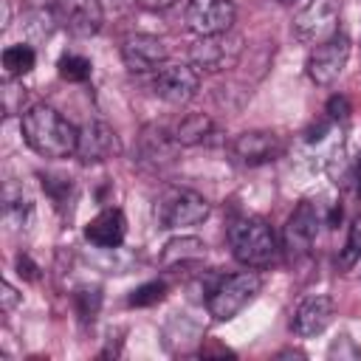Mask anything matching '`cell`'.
<instances>
[{"mask_svg":"<svg viewBox=\"0 0 361 361\" xmlns=\"http://www.w3.org/2000/svg\"><path fill=\"white\" fill-rule=\"evenodd\" d=\"M20 130L25 144L42 158H68L76 152L79 130L51 104H31L20 113Z\"/></svg>","mask_w":361,"mask_h":361,"instance_id":"1","label":"cell"},{"mask_svg":"<svg viewBox=\"0 0 361 361\" xmlns=\"http://www.w3.org/2000/svg\"><path fill=\"white\" fill-rule=\"evenodd\" d=\"M228 245L237 262L245 268H265L276 259V234L262 217H237L228 226Z\"/></svg>","mask_w":361,"mask_h":361,"instance_id":"2","label":"cell"},{"mask_svg":"<svg viewBox=\"0 0 361 361\" xmlns=\"http://www.w3.org/2000/svg\"><path fill=\"white\" fill-rule=\"evenodd\" d=\"M259 288H262L259 274H254V271L231 274V276L220 279V282L209 290V296H206V310H209L212 319L228 322V319H234L243 307H248V305L257 299Z\"/></svg>","mask_w":361,"mask_h":361,"instance_id":"3","label":"cell"},{"mask_svg":"<svg viewBox=\"0 0 361 361\" xmlns=\"http://www.w3.org/2000/svg\"><path fill=\"white\" fill-rule=\"evenodd\" d=\"M212 206L203 195L192 192V189H164L158 197H155V206H152V214H155V223L161 228H183V226H197L209 217Z\"/></svg>","mask_w":361,"mask_h":361,"instance_id":"4","label":"cell"},{"mask_svg":"<svg viewBox=\"0 0 361 361\" xmlns=\"http://www.w3.org/2000/svg\"><path fill=\"white\" fill-rule=\"evenodd\" d=\"M350 51H353V42H350V37L344 31H336L333 37L316 42L313 51L307 54V76H310V82H316L322 87L333 85L344 73V68L350 62Z\"/></svg>","mask_w":361,"mask_h":361,"instance_id":"5","label":"cell"},{"mask_svg":"<svg viewBox=\"0 0 361 361\" xmlns=\"http://www.w3.org/2000/svg\"><path fill=\"white\" fill-rule=\"evenodd\" d=\"M322 226H324V217H322L319 206H316L313 200H302V203L290 212V217H288V223H285L282 245H285L288 257H290V259H305V257H310L313 243H316Z\"/></svg>","mask_w":361,"mask_h":361,"instance_id":"6","label":"cell"},{"mask_svg":"<svg viewBox=\"0 0 361 361\" xmlns=\"http://www.w3.org/2000/svg\"><path fill=\"white\" fill-rule=\"evenodd\" d=\"M237 17L234 0H189L186 3V28L197 37L231 31Z\"/></svg>","mask_w":361,"mask_h":361,"instance_id":"7","label":"cell"},{"mask_svg":"<svg viewBox=\"0 0 361 361\" xmlns=\"http://www.w3.org/2000/svg\"><path fill=\"white\" fill-rule=\"evenodd\" d=\"M338 6L336 0H310L296 17H293V37L299 42H322L338 31Z\"/></svg>","mask_w":361,"mask_h":361,"instance_id":"8","label":"cell"},{"mask_svg":"<svg viewBox=\"0 0 361 361\" xmlns=\"http://www.w3.org/2000/svg\"><path fill=\"white\" fill-rule=\"evenodd\" d=\"M240 56V39L226 34H212V37H197V42L189 51V65H195L203 73H217L228 65H234Z\"/></svg>","mask_w":361,"mask_h":361,"instance_id":"9","label":"cell"},{"mask_svg":"<svg viewBox=\"0 0 361 361\" xmlns=\"http://www.w3.org/2000/svg\"><path fill=\"white\" fill-rule=\"evenodd\" d=\"M200 87V71L195 65H164L155 71L152 79V90L158 99L169 102V104H186L197 96Z\"/></svg>","mask_w":361,"mask_h":361,"instance_id":"10","label":"cell"},{"mask_svg":"<svg viewBox=\"0 0 361 361\" xmlns=\"http://www.w3.org/2000/svg\"><path fill=\"white\" fill-rule=\"evenodd\" d=\"M166 56H169L166 42L152 34H130L121 42V62L133 73H152L164 68Z\"/></svg>","mask_w":361,"mask_h":361,"instance_id":"11","label":"cell"},{"mask_svg":"<svg viewBox=\"0 0 361 361\" xmlns=\"http://www.w3.org/2000/svg\"><path fill=\"white\" fill-rule=\"evenodd\" d=\"M121 152V141L116 135V130L104 121H87L79 127V144H76V155L82 164H99L107 158H116Z\"/></svg>","mask_w":361,"mask_h":361,"instance_id":"12","label":"cell"},{"mask_svg":"<svg viewBox=\"0 0 361 361\" xmlns=\"http://www.w3.org/2000/svg\"><path fill=\"white\" fill-rule=\"evenodd\" d=\"M127 237V217L118 206L102 209L87 226H85V240L96 248H118Z\"/></svg>","mask_w":361,"mask_h":361,"instance_id":"13","label":"cell"},{"mask_svg":"<svg viewBox=\"0 0 361 361\" xmlns=\"http://www.w3.org/2000/svg\"><path fill=\"white\" fill-rule=\"evenodd\" d=\"M330 322H333V299L324 296V293H313L296 307L293 333L302 336V338H313V336L324 333Z\"/></svg>","mask_w":361,"mask_h":361,"instance_id":"14","label":"cell"},{"mask_svg":"<svg viewBox=\"0 0 361 361\" xmlns=\"http://www.w3.org/2000/svg\"><path fill=\"white\" fill-rule=\"evenodd\" d=\"M59 20L76 37H93L102 28V3L99 0H56Z\"/></svg>","mask_w":361,"mask_h":361,"instance_id":"15","label":"cell"},{"mask_svg":"<svg viewBox=\"0 0 361 361\" xmlns=\"http://www.w3.org/2000/svg\"><path fill=\"white\" fill-rule=\"evenodd\" d=\"M234 155L245 166L268 164V161H274L279 155V138L274 133H268V130H245L234 141Z\"/></svg>","mask_w":361,"mask_h":361,"instance_id":"16","label":"cell"},{"mask_svg":"<svg viewBox=\"0 0 361 361\" xmlns=\"http://www.w3.org/2000/svg\"><path fill=\"white\" fill-rule=\"evenodd\" d=\"M178 147H180V144L175 141V135L166 133V130L158 127V124H147V127L141 130V155H144V161H149L152 166L172 164Z\"/></svg>","mask_w":361,"mask_h":361,"instance_id":"17","label":"cell"},{"mask_svg":"<svg viewBox=\"0 0 361 361\" xmlns=\"http://www.w3.org/2000/svg\"><path fill=\"white\" fill-rule=\"evenodd\" d=\"M206 257V243L197 237H175L164 245L161 251V265L164 268H175V265H189Z\"/></svg>","mask_w":361,"mask_h":361,"instance_id":"18","label":"cell"},{"mask_svg":"<svg viewBox=\"0 0 361 361\" xmlns=\"http://www.w3.org/2000/svg\"><path fill=\"white\" fill-rule=\"evenodd\" d=\"M212 118L206 116V113H189V116H183L180 121H178V127H175V141L180 144V147H195V144H200V141H206L209 135H212Z\"/></svg>","mask_w":361,"mask_h":361,"instance_id":"19","label":"cell"},{"mask_svg":"<svg viewBox=\"0 0 361 361\" xmlns=\"http://www.w3.org/2000/svg\"><path fill=\"white\" fill-rule=\"evenodd\" d=\"M34 62H37V54H34V48L25 45V42L8 45V48L3 51V73H6L8 79H23V76L34 68Z\"/></svg>","mask_w":361,"mask_h":361,"instance_id":"20","label":"cell"},{"mask_svg":"<svg viewBox=\"0 0 361 361\" xmlns=\"http://www.w3.org/2000/svg\"><path fill=\"white\" fill-rule=\"evenodd\" d=\"M56 71L65 82H87L90 73H93V65L82 54H62L59 62H56Z\"/></svg>","mask_w":361,"mask_h":361,"instance_id":"21","label":"cell"},{"mask_svg":"<svg viewBox=\"0 0 361 361\" xmlns=\"http://www.w3.org/2000/svg\"><path fill=\"white\" fill-rule=\"evenodd\" d=\"M164 296H166V282L164 279H152V282H144L135 290H130L127 305L130 307H149V305L164 302Z\"/></svg>","mask_w":361,"mask_h":361,"instance_id":"22","label":"cell"},{"mask_svg":"<svg viewBox=\"0 0 361 361\" xmlns=\"http://www.w3.org/2000/svg\"><path fill=\"white\" fill-rule=\"evenodd\" d=\"M3 214H6V220H8L11 226H23V223H25V217L31 214V200H28V197H23V195H11V192H6Z\"/></svg>","mask_w":361,"mask_h":361,"instance_id":"23","label":"cell"},{"mask_svg":"<svg viewBox=\"0 0 361 361\" xmlns=\"http://www.w3.org/2000/svg\"><path fill=\"white\" fill-rule=\"evenodd\" d=\"M99 305H102V290L99 288H85L76 293V307H79V316L82 319H93L99 313Z\"/></svg>","mask_w":361,"mask_h":361,"instance_id":"24","label":"cell"},{"mask_svg":"<svg viewBox=\"0 0 361 361\" xmlns=\"http://www.w3.org/2000/svg\"><path fill=\"white\" fill-rule=\"evenodd\" d=\"M23 99H25V90H20L14 85V79L6 76V82H3V110H6V116L17 113V110L23 113Z\"/></svg>","mask_w":361,"mask_h":361,"instance_id":"25","label":"cell"},{"mask_svg":"<svg viewBox=\"0 0 361 361\" xmlns=\"http://www.w3.org/2000/svg\"><path fill=\"white\" fill-rule=\"evenodd\" d=\"M361 257V214L353 220L350 234H347V251H344V262H353Z\"/></svg>","mask_w":361,"mask_h":361,"instance_id":"26","label":"cell"},{"mask_svg":"<svg viewBox=\"0 0 361 361\" xmlns=\"http://www.w3.org/2000/svg\"><path fill=\"white\" fill-rule=\"evenodd\" d=\"M327 353H330V358H336V355H338V358H361V350L353 344L350 336H338V338L330 344Z\"/></svg>","mask_w":361,"mask_h":361,"instance_id":"27","label":"cell"},{"mask_svg":"<svg viewBox=\"0 0 361 361\" xmlns=\"http://www.w3.org/2000/svg\"><path fill=\"white\" fill-rule=\"evenodd\" d=\"M327 116L333 118V124H336V121H344V118L350 116V102H347V96H341V93L330 96V102H327Z\"/></svg>","mask_w":361,"mask_h":361,"instance_id":"28","label":"cell"},{"mask_svg":"<svg viewBox=\"0 0 361 361\" xmlns=\"http://www.w3.org/2000/svg\"><path fill=\"white\" fill-rule=\"evenodd\" d=\"M14 265H17V274H20V276H23V279H28V282H34V279H37V276H39V274H37V271H39V268H37V265H34V259H31V257H28V254H20V257H17V262H14Z\"/></svg>","mask_w":361,"mask_h":361,"instance_id":"29","label":"cell"},{"mask_svg":"<svg viewBox=\"0 0 361 361\" xmlns=\"http://www.w3.org/2000/svg\"><path fill=\"white\" fill-rule=\"evenodd\" d=\"M0 290H3V293H0V307H3V313H11V310L17 307V302H20V293H17L8 282H3Z\"/></svg>","mask_w":361,"mask_h":361,"instance_id":"30","label":"cell"},{"mask_svg":"<svg viewBox=\"0 0 361 361\" xmlns=\"http://www.w3.org/2000/svg\"><path fill=\"white\" fill-rule=\"evenodd\" d=\"M330 127H333V118H330V116H327V118H322L319 124H313V127L307 130V141H310V144L322 141V138H324V133H327Z\"/></svg>","mask_w":361,"mask_h":361,"instance_id":"31","label":"cell"},{"mask_svg":"<svg viewBox=\"0 0 361 361\" xmlns=\"http://www.w3.org/2000/svg\"><path fill=\"white\" fill-rule=\"evenodd\" d=\"M135 6H141V8H147V11H166V8H172L178 0H133Z\"/></svg>","mask_w":361,"mask_h":361,"instance_id":"32","label":"cell"},{"mask_svg":"<svg viewBox=\"0 0 361 361\" xmlns=\"http://www.w3.org/2000/svg\"><path fill=\"white\" fill-rule=\"evenodd\" d=\"M42 186H45V189H48V192H51V197H54V200H56V203H62V195H59V192H56V189H54V183H51V180H48V178H45V180H42ZM59 186H62V189H71V178H62V180H59Z\"/></svg>","mask_w":361,"mask_h":361,"instance_id":"33","label":"cell"},{"mask_svg":"<svg viewBox=\"0 0 361 361\" xmlns=\"http://www.w3.org/2000/svg\"><path fill=\"white\" fill-rule=\"evenodd\" d=\"M355 180H358V195H361V158H358V166H355Z\"/></svg>","mask_w":361,"mask_h":361,"instance_id":"34","label":"cell"},{"mask_svg":"<svg viewBox=\"0 0 361 361\" xmlns=\"http://www.w3.org/2000/svg\"><path fill=\"white\" fill-rule=\"evenodd\" d=\"M279 3H296V0H279Z\"/></svg>","mask_w":361,"mask_h":361,"instance_id":"35","label":"cell"}]
</instances>
